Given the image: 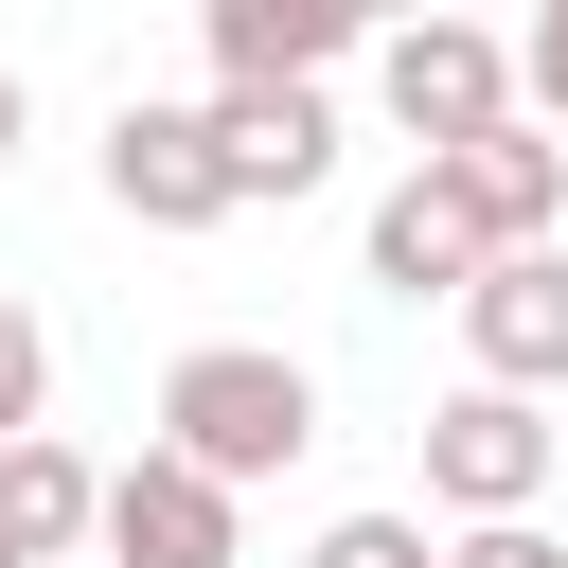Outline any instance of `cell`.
Segmentation results:
<instances>
[{"instance_id": "11", "label": "cell", "mask_w": 568, "mask_h": 568, "mask_svg": "<svg viewBox=\"0 0 568 568\" xmlns=\"http://www.w3.org/2000/svg\"><path fill=\"white\" fill-rule=\"evenodd\" d=\"M355 266H373V302H462V284H479V231H462L426 178H390L373 231H355Z\"/></svg>"}, {"instance_id": "14", "label": "cell", "mask_w": 568, "mask_h": 568, "mask_svg": "<svg viewBox=\"0 0 568 568\" xmlns=\"http://www.w3.org/2000/svg\"><path fill=\"white\" fill-rule=\"evenodd\" d=\"M302 568H426V515H337Z\"/></svg>"}, {"instance_id": "10", "label": "cell", "mask_w": 568, "mask_h": 568, "mask_svg": "<svg viewBox=\"0 0 568 568\" xmlns=\"http://www.w3.org/2000/svg\"><path fill=\"white\" fill-rule=\"evenodd\" d=\"M89 497H106L89 444H53V426L0 444V568H71V550H89Z\"/></svg>"}, {"instance_id": "6", "label": "cell", "mask_w": 568, "mask_h": 568, "mask_svg": "<svg viewBox=\"0 0 568 568\" xmlns=\"http://www.w3.org/2000/svg\"><path fill=\"white\" fill-rule=\"evenodd\" d=\"M195 142H213V195L231 213L320 195L337 178V89H195Z\"/></svg>"}, {"instance_id": "16", "label": "cell", "mask_w": 568, "mask_h": 568, "mask_svg": "<svg viewBox=\"0 0 568 568\" xmlns=\"http://www.w3.org/2000/svg\"><path fill=\"white\" fill-rule=\"evenodd\" d=\"M18 124H36V89H18V71H0V160H18Z\"/></svg>"}, {"instance_id": "5", "label": "cell", "mask_w": 568, "mask_h": 568, "mask_svg": "<svg viewBox=\"0 0 568 568\" xmlns=\"http://www.w3.org/2000/svg\"><path fill=\"white\" fill-rule=\"evenodd\" d=\"M89 550L106 568H248V497H213L195 462H106V497H89Z\"/></svg>"}, {"instance_id": "7", "label": "cell", "mask_w": 568, "mask_h": 568, "mask_svg": "<svg viewBox=\"0 0 568 568\" xmlns=\"http://www.w3.org/2000/svg\"><path fill=\"white\" fill-rule=\"evenodd\" d=\"M462 231H479V266L497 248H568V142H532V124H479V142H444V160H408Z\"/></svg>"}, {"instance_id": "1", "label": "cell", "mask_w": 568, "mask_h": 568, "mask_svg": "<svg viewBox=\"0 0 568 568\" xmlns=\"http://www.w3.org/2000/svg\"><path fill=\"white\" fill-rule=\"evenodd\" d=\"M302 444H320V373H302L284 337H195V355L160 373V462H195L213 497L284 479Z\"/></svg>"}, {"instance_id": "9", "label": "cell", "mask_w": 568, "mask_h": 568, "mask_svg": "<svg viewBox=\"0 0 568 568\" xmlns=\"http://www.w3.org/2000/svg\"><path fill=\"white\" fill-rule=\"evenodd\" d=\"M195 53H213V89H320L355 53V0H213Z\"/></svg>"}, {"instance_id": "15", "label": "cell", "mask_w": 568, "mask_h": 568, "mask_svg": "<svg viewBox=\"0 0 568 568\" xmlns=\"http://www.w3.org/2000/svg\"><path fill=\"white\" fill-rule=\"evenodd\" d=\"M426 568H568V550H550V532H532V515H497V532H444V550H426Z\"/></svg>"}, {"instance_id": "12", "label": "cell", "mask_w": 568, "mask_h": 568, "mask_svg": "<svg viewBox=\"0 0 568 568\" xmlns=\"http://www.w3.org/2000/svg\"><path fill=\"white\" fill-rule=\"evenodd\" d=\"M36 426H53V320L0 284V444H36Z\"/></svg>"}, {"instance_id": "4", "label": "cell", "mask_w": 568, "mask_h": 568, "mask_svg": "<svg viewBox=\"0 0 568 568\" xmlns=\"http://www.w3.org/2000/svg\"><path fill=\"white\" fill-rule=\"evenodd\" d=\"M444 320H462V390H515V408L568 390V248H497Z\"/></svg>"}, {"instance_id": "8", "label": "cell", "mask_w": 568, "mask_h": 568, "mask_svg": "<svg viewBox=\"0 0 568 568\" xmlns=\"http://www.w3.org/2000/svg\"><path fill=\"white\" fill-rule=\"evenodd\" d=\"M106 213H124V231H231L195 106H160V89H124V106H106Z\"/></svg>"}, {"instance_id": "3", "label": "cell", "mask_w": 568, "mask_h": 568, "mask_svg": "<svg viewBox=\"0 0 568 568\" xmlns=\"http://www.w3.org/2000/svg\"><path fill=\"white\" fill-rule=\"evenodd\" d=\"M373 106L444 160V142L515 124V36H479V18H408V36H373Z\"/></svg>"}, {"instance_id": "13", "label": "cell", "mask_w": 568, "mask_h": 568, "mask_svg": "<svg viewBox=\"0 0 568 568\" xmlns=\"http://www.w3.org/2000/svg\"><path fill=\"white\" fill-rule=\"evenodd\" d=\"M515 124H532V142H568V0L515 36Z\"/></svg>"}, {"instance_id": "2", "label": "cell", "mask_w": 568, "mask_h": 568, "mask_svg": "<svg viewBox=\"0 0 568 568\" xmlns=\"http://www.w3.org/2000/svg\"><path fill=\"white\" fill-rule=\"evenodd\" d=\"M550 462H568V426H550V408H515V390H444V408H426V497H444L462 532L550 515Z\"/></svg>"}]
</instances>
